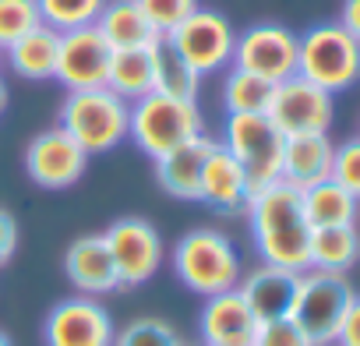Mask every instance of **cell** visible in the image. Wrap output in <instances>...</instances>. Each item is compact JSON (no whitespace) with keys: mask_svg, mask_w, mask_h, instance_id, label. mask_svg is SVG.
Here are the masks:
<instances>
[{"mask_svg":"<svg viewBox=\"0 0 360 346\" xmlns=\"http://www.w3.org/2000/svg\"><path fill=\"white\" fill-rule=\"evenodd\" d=\"M248 226L255 251L265 265H279L290 272L311 269V223L304 216V198L286 181H276L248 198Z\"/></svg>","mask_w":360,"mask_h":346,"instance_id":"obj_1","label":"cell"},{"mask_svg":"<svg viewBox=\"0 0 360 346\" xmlns=\"http://www.w3.org/2000/svg\"><path fill=\"white\" fill-rule=\"evenodd\" d=\"M173 276L198 297H216L226 290H237L244 276L240 251L223 230L212 226H195L180 237L169 251Z\"/></svg>","mask_w":360,"mask_h":346,"instance_id":"obj_2","label":"cell"},{"mask_svg":"<svg viewBox=\"0 0 360 346\" xmlns=\"http://www.w3.org/2000/svg\"><path fill=\"white\" fill-rule=\"evenodd\" d=\"M198 134H205L198 99H173L162 92H148L131 103L127 141H134L138 152H145L148 159H159Z\"/></svg>","mask_w":360,"mask_h":346,"instance_id":"obj_3","label":"cell"},{"mask_svg":"<svg viewBox=\"0 0 360 346\" xmlns=\"http://www.w3.org/2000/svg\"><path fill=\"white\" fill-rule=\"evenodd\" d=\"M127 120H131V103H124L106 85L68 92L57 110V127H64L89 155H103V152H113L117 145H124Z\"/></svg>","mask_w":360,"mask_h":346,"instance_id":"obj_4","label":"cell"},{"mask_svg":"<svg viewBox=\"0 0 360 346\" xmlns=\"http://www.w3.org/2000/svg\"><path fill=\"white\" fill-rule=\"evenodd\" d=\"M353 297H356V290H353L349 276L321 272V269H304L300 279H297L290 318L297 321V328L314 346H335L342 318H346Z\"/></svg>","mask_w":360,"mask_h":346,"instance_id":"obj_5","label":"cell"},{"mask_svg":"<svg viewBox=\"0 0 360 346\" xmlns=\"http://www.w3.org/2000/svg\"><path fill=\"white\" fill-rule=\"evenodd\" d=\"M297 75L332 96L346 92L360 82V43L339 22H318L297 43Z\"/></svg>","mask_w":360,"mask_h":346,"instance_id":"obj_6","label":"cell"},{"mask_svg":"<svg viewBox=\"0 0 360 346\" xmlns=\"http://www.w3.org/2000/svg\"><path fill=\"white\" fill-rule=\"evenodd\" d=\"M219 145L240 162L251 195L279 181L286 138L265 113H230L223 124Z\"/></svg>","mask_w":360,"mask_h":346,"instance_id":"obj_7","label":"cell"},{"mask_svg":"<svg viewBox=\"0 0 360 346\" xmlns=\"http://www.w3.org/2000/svg\"><path fill=\"white\" fill-rule=\"evenodd\" d=\"M166 39L202 78L205 75H219L223 68L233 64L237 29L230 25L226 15H219L212 8H198L195 15H188Z\"/></svg>","mask_w":360,"mask_h":346,"instance_id":"obj_8","label":"cell"},{"mask_svg":"<svg viewBox=\"0 0 360 346\" xmlns=\"http://www.w3.org/2000/svg\"><path fill=\"white\" fill-rule=\"evenodd\" d=\"M103 241H106L110 258H113V265H117L120 290H134V286L148 283V279L162 269V258H166L162 237H159V230H155L148 219H141V216L113 219V223L103 230Z\"/></svg>","mask_w":360,"mask_h":346,"instance_id":"obj_9","label":"cell"},{"mask_svg":"<svg viewBox=\"0 0 360 346\" xmlns=\"http://www.w3.org/2000/svg\"><path fill=\"white\" fill-rule=\"evenodd\" d=\"M297 43L300 36L279 22H255L244 32H237L233 43V64L240 71H251L272 85L297 75Z\"/></svg>","mask_w":360,"mask_h":346,"instance_id":"obj_10","label":"cell"},{"mask_svg":"<svg viewBox=\"0 0 360 346\" xmlns=\"http://www.w3.org/2000/svg\"><path fill=\"white\" fill-rule=\"evenodd\" d=\"M265 117L279 127L283 138L293 134H328L335 120V96L311 85L307 78L293 75L272 89Z\"/></svg>","mask_w":360,"mask_h":346,"instance_id":"obj_11","label":"cell"},{"mask_svg":"<svg viewBox=\"0 0 360 346\" xmlns=\"http://www.w3.org/2000/svg\"><path fill=\"white\" fill-rule=\"evenodd\" d=\"M25 177L43 188V191H68L75 188L85 169H89V152L64 131V127H46L25 145Z\"/></svg>","mask_w":360,"mask_h":346,"instance_id":"obj_12","label":"cell"},{"mask_svg":"<svg viewBox=\"0 0 360 346\" xmlns=\"http://www.w3.org/2000/svg\"><path fill=\"white\" fill-rule=\"evenodd\" d=\"M117 321L99 297H64L46 311L43 342L46 346H113Z\"/></svg>","mask_w":360,"mask_h":346,"instance_id":"obj_13","label":"cell"},{"mask_svg":"<svg viewBox=\"0 0 360 346\" xmlns=\"http://www.w3.org/2000/svg\"><path fill=\"white\" fill-rule=\"evenodd\" d=\"M110 57H113V46L103 39V32L96 25L60 32L53 82H60L68 92L103 89L106 85V71H110Z\"/></svg>","mask_w":360,"mask_h":346,"instance_id":"obj_14","label":"cell"},{"mask_svg":"<svg viewBox=\"0 0 360 346\" xmlns=\"http://www.w3.org/2000/svg\"><path fill=\"white\" fill-rule=\"evenodd\" d=\"M258 332V318L240 297V290H226L205 297L198 311V339L202 346H251Z\"/></svg>","mask_w":360,"mask_h":346,"instance_id":"obj_15","label":"cell"},{"mask_svg":"<svg viewBox=\"0 0 360 346\" xmlns=\"http://www.w3.org/2000/svg\"><path fill=\"white\" fill-rule=\"evenodd\" d=\"M64 276L85 297H106V293L120 290L117 265L110 258V248H106L103 233H85V237H75L68 244V251H64Z\"/></svg>","mask_w":360,"mask_h":346,"instance_id":"obj_16","label":"cell"},{"mask_svg":"<svg viewBox=\"0 0 360 346\" xmlns=\"http://www.w3.org/2000/svg\"><path fill=\"white\" fill-rule=\"evenodd\" d=\"M212 145H216V138L198 134V138L184 141L180 148L152 159L159 188L176 202H202V166H205Z\"/></svg>","mask_w":360,"mask_h":346,"instance_id":"obj_17","label":"cell"},{"mask_svg":"<svg viewBox=\"0 0 360 346\" xmlns=\"http://www.w3.org/2000/svg\"><path fill=\"white\" fill-rule=\"evenodd\" d=\"M297 279H300V272L262 262V265H255L251 272L240 276L237 290H240V297L248 300V307L255 311L258 321H272V318H290Z\"/></svg>","mask_w":360,"mask_h":346,"instance_id":"obj_18","label":"cell"},{"mask_svg":"<svg viewBox=\"0 0 360 346\" xmlns=\"http://www.w3.org/2000/svg\"><path fill=\"white\" fill-rule=\"evenodd\" d=\"M248 198H251V188H248V177L240 162L216 141L205 166H202V202L216 212H244L248 209Z\"/></svg>","mask_w":360,"mask_h":346,"instance_id":"obj_19","label":"cell"},{"mask_svg":"<svg viewBox=\"0 0 360 346\" xmlns=\"http://www.w3.org/2000/svg\"><path fill=\"white\" fill-rule=\"evenodd\" d=\"M332 155H335V141L328 134H293L283 145L279 181H286L297 191H307L311 184L332 177Z\"/></svg>","mask_w":360,"mask_h":346,"instance_id":"obj_20","label":"cell"},{"mask_svg":"<svg viewBox=\"0 0 360 346\" xmlns=\"http://www.w3.org/2000/svg\"><path fill=\"white\" fill-rule=\"evenodd\" d=\"M96 29L113 50H138L155 46L162 36L148 22V15L138 8V0H106V8L96 18Z\"/></svg>","mask_w":360,"mask_h":346,"instance_id":"obj_21","label":"cell"},{"mask_svg":"<svg viewBox=\"0 0 360 346\" xmlns=\"http://www.w3.org/2000/svg\"><path fill=\"white\" fill-rule=\"evenodd\" d=\"M57 50H60V32L50 25H36L4 50V64L25 82H50L57 71Z\"/></svg>","mask_w":360,"mask_h":346,"instance_id":"obj_22","label":"cell"},{"mask_svg":"<svg viewBox=\"0 0 360 346\" xmlns=\"http://www.w3.org/2000/svg\"><path fill=\"white\" fill-rule=\"evenodd\" d=\"M300 198H304V216H307L311 230L356 226V219H360V202L342 184H335L332 177L321 181V184H311L307 191H300Z\"/></svg>","mask_w":360,"mask_h":346,"instance_id":"obj_23","label":"cell"},{"mask_svg":"<svg viewBox=\"0 0 360 346\" xmlns=\"http://www.w3.org/2000/svg\"><path fill=\"white\" fill-rule=\"evenodd\" d=\"M198 89H202V75L162 36L152 46V92H162L173 99H198Z\"/></svg>","mask_w":360,"mask_h":346,"instance_id":"obj_24","label":"cell"},{"mask_svg":"<svg viewBox=\"0 0 360 346\" xmlns=\"http://www.w3.org/2000/svg\"><path fill=\"white\" fill-rule=\"evenodd\" d=\"M360 262V230L356 226H321L311 233V269L342 272Z\"/></svg>","mask_w":360,"mask_h":346,"instance_id":"obj_25","label":"cell"},{"mask_svg":"<svg viewBox=\"0 0 360 346\" xmlns=\"http://www.w3.org/2000/svg\"><path fill=\"white\" fill-rule=\"evenodd\" d=\"M106 89L117 92L124 103H134L152 92V46L138 50H113L110 71H106Z\"/></svg>","mask_w":360,"mask_h":346,"instance_id":"obj_26","label":"cell"},{"mask_svg":"<svg viewBox=\"0 0 360 346\" xmlns=\"http://www.w3.org/2000/svg\"><path fill=\"white\" fill-rule=\"evenodd\" d=\"M272 82L251 75V71H240V68H226V78H223V110L226 117L230 113H265L269 110V99H272Z\"/></svg>","mask_w":360,"mask_h":346,"instance_id":"obj_27","label":"cell"},{"mask_svg":"<svg viewBox=\"0 0 360 346\" xmlns=\"http://www.w3.org/2000/svg\"><path fill=\"white\" fill-rule=\"evenodd\" d=\"M36 4H39L43 25H50L57 32H71V29L96 25L106 0H36Z\"/></svg>","mask_w":360,"mask_h":346,"instance_id":"obj_28","label":"cell"},{"mask_svg":"<svg viewBox=\"0 0 360 346\" xmlns=\"http://www.w3.org/2000/svg\"><path fill=\"white\" fill-rule=\"evenodd\" d=\"M113 346H188V339L180 335L166 318H131L127 325L117 328Z\"/></svg>","mask_w":360,"mask_h":346,"instance_id":"obj_29","label":"cell"},{"mask_svg":"<svg viewBox=\"0 0 360 346\" xmlns=\"http://www.w3.org/2000/svg\"><path fill=\"white\" fill-rule=\"evenodd\" d=\"M36 25H43L36 0H0V50L18 43Z\"/></svg>","mask_w":360,"mask_h":346,"instance_id":"obj_30","label":"cell"},{"mask_svg":"<svg viewBox=\"0 0 360 346\" xmlns=\"http://www.w3.org/2000/svg\"><path fill=\"white\" fill-rule=\"evenodd\" d=\"M138 8L148 15V22L155 25L159 36H169L188 15H195L202 4L198 0H138Z\"/></svg>","mask_w":360,"mask_h":346,"instance_id":"obj_31","label":"cell"},{"mask_svg":"<svg viewBox=\"0 0 360 346\" xmlns=\"http://www.w3.org/2000/svg\"><path fill=\"white\" fill-rule=\"evenodd\" d=\"M332 181L342 184L356 202H360V134L346 138L342 145H335L332 155Z\"/></svg>","mask_w":360,"mask_h":346,"instance_id":"obj_32","label":"cell"},{"mask_svg":"<svg viewBox=\"0 0 360 346\" xmlns=\"http://www.w3.org/2000/svg\"><path fill=\"white\" fill-rule=\"evenodd\" d=\"M251 346H314V342L297 328L293 318H272V321H258Z\"/></svg>","mask_w":360,"mask_h":346,"instance_id":"obj_33","label":"cell"},{"mask_svg":"<svg viewBox=\"0 0 360 346\" xmlns=\"http://www.w3.org/2000/svg\"><path fill=\"white\" fill-rule=\"evenodd\" d=\"M18 251V219L0 205V269H4Z\"/></svg>","mask_w":360,"mask_h":346,"instance_id":"obj_34","label":"cell"},{"mask_svg":"<svg viewBox=\"0 0 360 346\" xmlns=\"http://www.w3.org/2000/svg\"><path fill=\"white\" fill-rule=\"evenodd\" d=\"M335 346H360V293L353 297L346 318H342V328H339V339Z\"/></svg>","mask_w":360,"mask_h":346,"instance_id":"obj_35","label":"cell"},{"mask_svg":"<svg viewBox=\"0 0 360 346\" xmlns=\"http://www.w3.org/2000/svg\"><path fill=\"white\" fill-rule=\"evenodd\" d=\"M356 43H360V0H342V8H339V18H335Z\"/></svg>","mask_w":360,"mask_h":346,"instance_id":"obj_36","label":"cell"},{"mask_svg":"<svg viewBox=\"0 0 360 346\" xmlns=\"http://www.w3.org/2000/svg\"><path fill=\"white\" fill-rule=\"evenodd\" d=\"M8 110V85H4V78H0V113Z\"/></svg>","mask_w":360,"mask_h":346,"instance_id":"obj_37","label":"cell"},{"mask_svg":"<svg viewBox=\"0 0 360 346\" xmlns=\"http://www.w3.org/2000/svg\"><path fill=\"white\" fill-rule=\"evenodd\" d=\"M0 346H15V342H11V335H8L4 328H0Z\"/></svg>","mask_w":360,"mask_h":346,"instance_id":"obj_38","label":"cell"},{"mask_svg":"<svg viewBox=\"0 0 360 346\" xmlns=\"http://www.w3.org/2000/svg\"><path fill=\"white\" fill-rule=\"evenodd\" d=\"M0 68H4V50H0Z\"/></svg>","mask_w":360,"mask_h":346,"instance_id":"obj_39","label":"cell"},{"mask_svg":"<svg viewBox=\"0 0 360 346\" xmlns=\"http://www.w3.org/2000/svg\"><path fill=\"white\" fill-rule=\"evenodd\" d=\"M188 346H191V342H188Z\"/></svg>","mask_w":360,"mask_h":346,"instance_id":"obj_40","label":"cell"}]
</instances>
